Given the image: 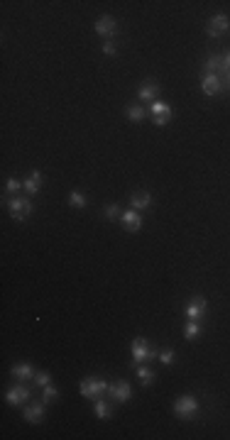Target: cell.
<instances>
[{
  "instance_id": "obj_17",
  "label": "cell",
  "mask_w": 230,
  "mask_h": 440,
  "mask_svg": "<svg viewBox=\"0 0 230 440\" xmlns=\"http://www.w3.org/2000/svg\"><path fill=\"white\" fill-rule=\"evenodd\" d=\"M10 372H12V377H17V379H35L32 365H15Z\"/></svg>"
},
{
  "instance_id": "obj_18",
  "label": "cell",
  "mask_w": 230,
  "mask_h": 440,
  "mask_svg": "<svg viewBox=\"0 0 230 440\" xmlns=\"http://www.w3.org/2000/svg\"><path fill=\"white\" fill-rule=\"evenodd\" d=\"M125 115H127L133 122H140V120H145L147 110L142 108V105H127V108H125Z\"/></svg>"
},
{
  "instance_id": "obj_21",
  "label": "cell",
  "mask_w": 230,
  "mask_h": 440,
  "mask_svg": "<svg viewBox=\"0 0 230 440\" xmlns=\"http://www.w3.org/2000/svg\"><path fill=\"white\" fill-rule=\"evenodd\" d=\"M184 335H186L189 340H196V338L201 335V325H198V320H189L186 328H184Z\"/></svg>"
},
{
  "instance_id": "obj_4",
  "label": "cell",
  "mask_w": 230,
  "mask_h": 440,
  "mask_svg": "<svg viewBox=\"0 0 230 440\" xmlns=\"http://www.w3.org/2000/svg\"><path fill=\"white\" fill-rule=\"evenodd\" d=\"M106 391H108V384L103 379H84L81 381V396H86V399H98Z\"/></svg>"
},
{
  "instance_id": "obj_27",
  "label": "cell",
  "mask_w": 230,
  "mask_h": 440,
  "mask_svg": "<svg viewBox=\"0 0 230 440\" xmlns=\"http://www.w3.org/2000/svg\"><path fill=\"white\" fill-rule=\"evenodd\" d=\"M35 384H39V387H47V384H49V372H35Z\"/></svg>"
},
{
  "instance_id": "obj_25",
  "label": "cell",
  "mask_w": 230,
  "mask_h": 440,
  "mask_svg": "<svg viewBox=\"0 0 230 440\" xmlns=\"http://www.w3.org/2000/svg\"><path fill=\"white\" fill-rule=\"evenodd\" d=\"M20 188H24V181H17V179H8V183H5V191H8V194H15V191H20Z\"/></svg>"
},
{
  "instance_id": "obj_6",
  "label": "cell",
  "mask_w": 230,
  "mask_h": 440,
  "mask_svg": "<svg viewBox=\"0 0 230 440\" xmlns=\"http://www.w3.org/2000/svg\"><path fill=\"white\" fill-rule=\"evenodd\" d=\"M223 78H220V73H203V78H201V91L206 93V96H218L220 91H223Z\"/></svg>"
},
{
  "instance_id": "obj_23",
  "label": "cell",
  "mask_w": 230,
  "mask_h": 440,
  "mask_svg": "<svg viewBox=\"0 0 230 440\" xmlns=\"http://www.w3.org/2000/svg\"><path fill=\"white\" fill-rule=\"evenodd\" d=\"M69 203L76 208H86V196L79 194V191H71V194H69Z\"/></svg>"
},
{
  "instance_id": "obj_20",
  "label": "cell",
  "mask_w": 230,
  "mask_h": 440,
  "mask_svg": "<svg viewBox=\"0 0 230 440\" xmlns=\"http://www.w3.org/2000/svg\"><path fill=\"white\" fill-rule=\"evenodd\" d=\"M137 381H140L142 387H149V384L155 381V372L147 369V367H137Z\"/></svg>"
},
{
  "instance_id": "obj_10",
  "label": "cell",
  "mask_w": 230,
  "mask_h": 440,
  "mask_svg": "<svg viewBox=\"0 0 230 440\" xmlns=\"http://www.w3.org/2000/svg\"><path fill=\"white\" fill-rule=\"evenodd\" d=\"M206 308H208L206 298H201V296H194V298H191V301L186 304V318H189V320H198V318L206 313Z\"/></svg>"
},
{
  "instance_id": "obj_15",
  "label": "cell",
  "mask_w": 230,
  "mask_h": 440,
  "mask_svg": "<svg viewBox=\"0 0 230 440\" xmlns=\"http://www.w3.org/2000/svg\"><path fill=\"white\" fill-rule=\"evenodd\" d=\"M149 115H155V118H171V108L164 103V100H155V103H149V110H147Z\"/></svg>"
},
{
  "instance_id": "obj_16",
  "label": "cell",
  "mask_w": 230,
  "mask_h": 440,
  "mask_svg": "<svg viewBox=\"0 0 230 440\" xmlns=\"http://www.w3.org/2000/svg\"><path fill=\"white\" fill-rule=\"evenodd\" d=\"M39 188H42V174H39V171H32V174L24 179V191H27V194H37Z\"/></svg>"
},
{
  "instance_id": "obj_31",
  "label": "cell",
  "mask_w": 230,
  "mask_h": 440,
  "mask_svg": "<svg viewBox=\"0 0 230 440\" xmlns=\"http://www.w3.org/2000/svg\"><path fill=\"white\" fill-rule=\"evenodd\" d=\"M223 84H225V86H230V71L225 73V81H223Z\"/></svg>"
},
{
  "instance_id": "obj_2",
  "label": "cell",
  "mask_w": 230,
  "mask_h": 440,
  "mask_svg": "<svg viewBox=\"0 0 230 440\" xmlns=\"http://www.w3.org/2000/svg\"><path fill=\"white\" fill-rule=\"evenodd\" d=\"M196 411H198L196 396H179L174 401V414L179 416V418H191V416H196Z\"/></svg>"
},
{
  "instance_id": "obj_26",
  "label": "cell",
  "mask_w": 230,
  "mask_h": 440,
  "mask_svg": "<svg viewBox=\"0 0 230 440\" xmlns=\"http://www.w3.org/2000/svg\"><path fill=\"white\" fill-rule=\"evenodd\" d=\"M157 360L162 365H174V350H162Z\"/></svg>"
},
{
  "instance_id": "obj_3",
  "label": "cell",
  "mask_w": 230,
  "mask_h": 440,
  "mask_svg": "<svg viewBox=\"0 0 230 440\" xmlns=\"http://www.w3.org/2000/svg\"><path fill=\"white\" fill-rule=\"evenodd\" d=\"M228 30H230V17L225 15V12H218V15H213V17H211V22H208L206 32H208V37H213V39H216V37H223Z\"/></svg>"
},
{
  "instance_id": "obj_22",
  "label": "cell",
  "mask_w": 230,
  "mask_h": 440,
  "mask_svg": "<svg viewBox=\"0 0 230 440\" xmlns=\"http://www.w3.org/2000/svg\"><path fill=\"white\" fill-rule=\"evenodd\" d=\"M96 416L98 418H103V421L110 418V406L106 401H100V399H96Z\"/></svg>"
},
{
  "instance_id": "obj_29",
  "label": "cell",
  "mask_w": 230,
  "mask_h": 440,
  "mask_svg": "<svg viewBox=\"0 0 230 440\" xmlns=\"http://www.w3.org/2000/svg\"><path fill=\"white\" fill-rule=\"evenodd\" d=\"M103 54L113 57V54H115V44H113V42H106V44H103Z\"/></svg>"
},
{
  "instance_id": "obj_24",
  "label": "cell",
  "mask_w": 230,
  "mask_h": 440,
  "mask_svg": "<svg viewBox=\"0 0 230 440\" xmlns=\"http://www.w3.org/2000/svg\"><path fill=\"white\" fill-rule=\"evenodd\" d=\"M57 396H59V391L54 389L52 384H47V387H44V394H42V401H44V403H49V401H54Z\"/></svg>"
},
{
  "instance_id": "obj_13",
  "label": "cell",
  "mask_w": 230,
  "mask_h": 440,
  "mask_svg": "<svg viewBox=\"0 0 230 440\" xmlns=\"http://www.w3.org/2000/svg\"><path fill=\"white\" fill-rule=\"evenodd\" d=\"M137 96H140V100H145V103H155L159 96V86L155 81H145V84L140 86Z\"/></svg>"
},
{
  "instance_id": "obj_1",
  "label": "cell",
  "mask_w": 230,
  "mask_h": 440,
  "mask_svg": "<svg viewBox=\"0 0 230 440\" xmlns=\"http://www.w3.org/2000/svg\"><path fill=\"white\" fill-rule=\"evenodd\" d=\"M155 357H159L157 350H152L149 345H147L145 338H135L133 340V362H147V360H155Z\"/></svg>"
},
{
  "instance_id": "obj_8",
  "label": "cell",
  "mask_w": 230,
  "mask_h": 440,
  "mask_svg": "<svg viewBox=\"0 0 230 440\" xmlns=\"http://www.w3.org/2000/svg\"><path fill=\"white\" fill-rule=\"evenodd\" d=\"M108 394L118 403H125V401H130L133 389H130V384H127V381H115V384H108Z\"/></svg>"
},
{
  "instance_id": "obj_12",
  "label": "cell",
  "mask_w": 230,
  "mask_h": 440,
  "mask_svg": "<svg viewBox=\"0 0 230 440\" xmlns=\"http://www.w3.org/2000/svg\"><path fill=\"white\" fill-rule=\"evenodd\" d=\"M44 418V401H35L24 408V421L27 423H39Z\"/></svg>"
},
{
  "instance_id": "obj_7",
  "label": "cell",
  "mask_w": 230,
  "mask_h": 440,
  "mask_svg": "<svg viewBox=\"0 0 230 440\" xmlns=\"http://www.w3.org/2000/svg\"><path fill=\"white\" fill-rule=\"evenodd\" d=\"M30 396H32V391H30V387H24V384H20V387H12L8 394H5V401L10 403V406H20V403L30 401Z\"/></svg>"
},
{
  "instance_id": "obj_9",
  "label": "cell",
  "mask_w": 230,
  "mask_h": 440,
  "mask_svg": "<svg viewBox=\"0 0 230 440\" xmlns=\"http://www.w3.org/2000/svg\"><path fill=\"white\" fill-rule=\"evenodd\" d=\"M120 223L125 230L130 232H137L140 228H142V215H140V210H135V208H130V210H125L120 215Z\"/></svg>"
},
{
  "instance_id": "obj_11",
  "label": "cell",
  "mask_w": 230,
  "mask_h": 440,
  "mask_svg": "<svg viewBox=\"0 0 230 440\" xmlns=\"http://www.w3.org/2000/svg\"><path fill=\"white\" fill-rule=\"evenodd\" d=\"M93 30H96L100 37H113L118 32V24H115V20H113L110 15H103V17H98V22L93 24Z\"/></svg>"
},
{
  "instance_id": "obj_5",
  "label": "cell",
  "mask_w": 230,
  "mask_h": 440,
  "mask_svg": "<svg viewBox=\"0 0 230 440\" xmlns=\"http://www.w3.org/2000/svg\"><path fill=\"white\" fill-rule=\"evenodd\" d=\"M8 208H10V215L15 220H24L32 213V201L30 198H12V201H8Z\"/></svg>"
},
{
  "instance_id": "obj_19",
  "label": "cell",
  "mask_w": 230,
  "mask_h": 440,
  "mask_svg": "<svg viewBox=\"0 0 230 440\" xmlns=\"http://www.w3.org/2000/svg\"><path fill=\"white\" fill-rule=\"evenodd\" d=\"M206 73H218L223 71V57H208L206 64H203Z\"/></svg>"
},
{
  "instance_id": "obj_28",
  "label": "cell",
  "mask_w": 230,
  "mask_h": 440,
  "mask_svg": "<svg viewBox=\"0 0 230 440\" xmlns=\"http://www.w3.org/2000/svg\"><path fill=\"white\" fill-rule=\"evenodd\" d=\"M106 215L108 218H118L120 215V208L115 206V203H110V206H106Z\"/></svg>"
},
{
  "instance_id": "obj_14",
  "label": "cell",
  "mask_w": 230,
  "mask_h": 440,
  "mask_svg": "<svg viewBox=\"0 0 230 440\" xmlns=\"http://www.w3.org/2000/svg\"><path fill=\"white\" fill-rule=\"evenodd\" d=\"M130 206H133L135 210H145V208L152 206V196L145 194V191H140V194H133V196H130Z\"/></svg>"
},
{
  "instance_id": "obj_30",
  "label": "cell",
  "mask_w": 230,
  "mask_h": 440,
  "mask_svg": "<svg viewBox=\"0 0 230 440\" xmlns=\"http://www.w3.org/2000/svg\"><path fill=\"white\" fill-rule=\"evenodd\" d=\"M230 71V51L223 57V73H228Z\"/></svg>"
}]
</instances>
